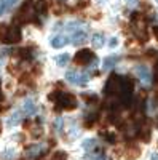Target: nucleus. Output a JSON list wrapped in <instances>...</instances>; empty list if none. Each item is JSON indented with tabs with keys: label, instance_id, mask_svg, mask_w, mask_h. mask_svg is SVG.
Instances as JSON below:
<instances>
[{
	"label": "nucleus",
	"instance_id": "42",
	"mask_svg": "<svg viewBox=\"0 0 158 160\" xmlns=\"http://www.w3.org/2000/svg\"><path fill=\"white\" fill-rule=\"evenodd\" d=\"M156 125H158V122H156Z\"/></svg>",
	"mask_w": 158,
	"mask_h": 160
},
{
	"label": "nucleus",
	"instance_id": "25",
	"mask_svg": "<svg viewBox=\"0 0 158 160\" xmlns=\"http://www.w3.org/2000/svg\"><path fill=\"white\" fill-rule=\"evenodd\" d=\"M65 10V5H62V3H53V13H56V15H61V13Z\"/></svg>",
	"mask_w": 158,
	"mask_h": 160
},
{
	"label": "nucleus",
	"instance_id": "16",
	"mask_svg": "<svg viewBox=\"0 0 158 160\" xmlns=\"http://www.w3.org/2000/svg\"><path fill=\"white\" fill-rule=\"evenodd\" d=\"M69 59H70L69 53H62V55H59V56H56V58H55V62L59 66V68H64V66L69 62Z\"/></svg>",
	"mask_w": 158,
	"mask_h": 160
},
{
	"label": "nucleus",
	"instance_id": "6",
	"mask_svg": "<svg viewBox=\"0 0 158 160\" xmlns=\"http://www.w3.org/2000/svg\"><path fill=\"white\" fill-rule=\"evenodd\" d=\"M136 75L141 78V82H142V83H146V85H149V83L152 82L150 69L147 68L146 64H137V66H136Z\"/></svg>",
	"mask_w": 158,
	"mask_h": 160
},
{
	"label": "nucleus",
	"instance_id": "22",
	"mask_svg": "<svg viewBox=\"0 0 158 160\" xmlns=\"http://www.w3.org/2000/svg\"><path fill=\"white\" fill-rule=\"evenodd\" d=\"M139 157V148H136V146H133L131 148V151H128V160H134Z\"/></svg>",
	"mask_w": 158,
	"mask_h": 160
},
{
	"label": "nucleus",
	"instance_id": "36",
	"mask_svg": "<svg viewBox=\"0 0 158 160\" xmlns=\"http://www.w3.org/2000/svg\"><path fill=\"white\" fill-rule=\"evenodd\" d=\"M150 160H158V154H152V158Z\"/></svg>",
	"mask_w": 158,
	"mask_h": 160
},
{
	"label": "nucleus",
	"instance_id": "38",
	"mask_svg": "<svg viewBox=\"0 0 158 160\" xmlns=\"http://www.w3.org/2000/svg\"><path fill=\"white\" fill-rule=\"evenodd\" d=\"M38 160H48V158L46 157H42V158H38Z\"/></svg>",
	"mask_w": 158,
	"mask_h": 160
},
{
	"label": "nucleus",
	"instance_id": "2",
	"mask_svg": "<svg viewBox=\"0 0 158 160\" xmlns=\"http://www.w3.org/2000/svg\"><path fill=\"white\" fill-rule=\"evenodd\" d=\"M133 91H134V83L129 77H122V90L120 95H118V99H120L122 106L125 108H129L131 101H133Z\"/></svg>",
	"mask_w": 158,
	"mask_h": 160
},
{
	"label": "nucleus",
	"instance_id": "3",
	"mask_svg": "<svg viewBox=\"0 0 158 160\" xmlns=\"http://www.w3.org/2000/svg\"><path fill=\"white\" fill-rule=\"evenodd\" d=\"M55 104H56V111H72V109L77 108V98L72 93L59 91Z\"/></svg>",
	"mask_w": 158,
	"mask_h": 160
},
{
	"label": "nucleus",
	"instance_id": "18",
	"mask_svg": "<svg viewBox=\"0 0 158 160\" xmlns=\"http://www.w3.org/2000/svg\"><path fill=\"white\" fill-rule=\"evenodd\" d=\"M96 120H98V114H89V115L85 117V123H83V125H85L86 128H91V127L96 123Z\"/></svg>",
	"mask_w": 158,
	"mask_h": 160
},
{
	"label": "nucleus",
	"instance_id": "21",
	"mask_svg": "<svg viewBox=\"0 0 158 160\" xmlns=\"http://www.w3.org/2000/svg\"><path fill=\"white\" fill-rule=\"evenodd\" d=\"M77 72L75 71H67L65 72V80H67L69 83H77Z\"/></svg>",
	"mask_w": 158,
	"mask_h": 160
},
{
	"label": "nucleus",
	"instance_id": "32",
	"mask_svg": "<svg viewBox=\"0 0 158 160\" xmlns=\"http://www.w3.org/2000/svg\"><path fill=\"white\" fill-rule=\"evenodd\" d=\"M94 160H107V155H105V152H99Z\"/></svg>",
	"mask_w": 158,
	"mask_h": 160
},
{
	"label": "nucleus",
	"instance_id": "31",
	"mask_svg": "<svg viewBox=\"0 0 158 160\" xmlns=\"http://www.w3.org/2000/svg\"><path fill=\"white\" fill-rule=\"evenodd\" d=\"M16 2H18V0H5V3H7V8H8V10H10V8H13V7L16 5Z\"/></svg>",
	"mask_w": 158,
	"mask_h": 160
},
{
	"label": "nucleus",
	"instance_id": "9",
	"mask_svg": "<svg viewBox=\"0 0 158 160\" xmlns=\"http://www.w3.org/2000/svg\"><path fill=\"white\" fill-rule=\"evenodd\" d=\"M37 112V104L34 102V99L27 98V99H24L22 102V114L24 115H34Z\"/></svg>",
	"mask_w": 158,
	"mask_h": 160
},
{
	"label": "nucleus",
	"instance_id": "24",
	"mask_svg": "<svg viewBox=\"0 0 158 160\" xmlns=\"http://www.w3.org/2000/svg\"><path fill=\"white\" fill-rule=\"evenodd\" d=\"M51 160H67V154H65L64 151H58V152L53 154Z\"/></svg>",
	"mask_w": 158,
	"mask_h": 160
},
{
	"label": "nucleus",
	"instance_id": "34",
	"mask_svg": "<svg viewBox=\"0 0 158 160\" xmlns=\"http://www.w3.org/2000/svg\"><path fill=\"white\" fill-rule=\"evenodd\" d=\"M152 31H153V35H155V38L158 40V26H153V29H152Z\"/></svg>",
	"mask_w": 158,
	"mask_h": 160
},
{
	"label": "nucleus",
	"instance_id": "28",
	"mask_svg": "<svg viewBox=\"0 0 158 160\" xmlns=\"http://www.w3.org/2000/svg\"><path fill=\"white\" fill-rule=\"evenodd\" d=\"M42 133H43L42 127H35V128L32 130V136H34V138H38V136H42Z\"/></svg>",
	"mask_w": 158,
	"mask_h": 160
},
{
	"label": "nucleus",
	"instance_id": "26",
	"mask_svg": "<svg viewBox=\"0 0 158 160\" xmlns=\"http://www.w3.org/2000/svg\"><path fill=\"white\" fill-rule=\"evenodd\" d=\"M102 136L107 139V142H110V144H115V141H117L115 133H102Z\"/></svg>",
	"mask_w": 158,
	"mask_h": 160
},
{
	"label": "nucleus",
	"instance_id": "10",
	"mask_svg": "<svg viewBox=\"0 0 158 160\" xmlns=\"http://www.w3.org/2000/svg\"><path fill=\"white\" fill-rule=\"evenodd\" d=\"M42 152H43V144H32L27 148V151H26V155L27 157H37Z\"/></svg>",
	"mask_w": 158,
	"mask_h": 160
},
{
	"label": "nucleus",
	"instance_id": "17",
	"mask_svg": "<svg viewBox=\"0 0 158 160\" xmlns=\"http://www.w3.org/2000/svg\"><path fill=\"white\" fill-rule=\"evenodd\" d=\"M96 146H98V141L96 139H85L82 142V148L86 151V152H91L93 149H96Z\"/></svg>",
	"mask_w": 158,
	"mask_h": 160
},
{
	"label": "nucleus",
	"instance_id": "37",
	"mask_svg": "<svg viewBox=\"0 0 158 160\" xmlns=\"http://www.w3.org/2000/svg\"><path fill=\"white\" fill-rule=\"evenodd\" d=\"M0 101H3V95H2V91H0Z\"/></svg>",
	"mask_w": 158,
	"mask_h": 160
},
{
	"label": "nucleus",
	"instance_id": "13",
	"mask_svg": "<svg viewBox=\"0 0 158 160\" xmlns=\"http://www.w3.org/2000/svg\"><path fill=\"white\" fill-rule=\"evenodd\" d=\"M21 120H22V117H21V112L19 111H15L10 117H8V127H16V125H19L21 123Z\"/></svg>",
	"mask_w": 158,
	"mask_h": 160
},
{
	"label": "nucleus",
	"instance_id": "29",
	"mask_svg": "<svg viewBox=\"0 0 158 160\" xmlns=\"http://www.w3.org/2000/svg\"><path fill=\"white\" fill-rule=\"evenodd\" d=\"M8 8H7V3H5V0H0V16L3 15V13L7 11Z\"/></svg>",
	"mask_w": 158,
	"mask_h": 160
},
{
	"label": "nucleus",
	"instance_id": "20",
	"mask_svg": "<svg viewBox=\"0 0 158 160\" xmlns=\"http://www.w3.org/2000/svg\"><path fill=\"white\" fill-rule=\"evenodd\" d=\"M62 127H64V118H62V117L55 118V122H53V128H55L58 133H61V131H62Z\"/></svg>",
	"mask_w": 158,
	"mask_h": 160
},
{
	"label": "nucleus",
	"instance_id": "8",
	"mask_svg": "<svg viewBox=\"0 0 158 160\" xmlns=\"http://www.w3.org/2000/svg\"><path fill=\"white\" fill-rule=\"evenodd\" d=\"M69 40H70L69 37H64V35H53L50 38V45L53 48H62L69 43Z\"/></svg>",
	"mask_w": 158,
	"mask_h": 160
},
{
	"label": "nucleus",
	"instance_id": "14",
	"mask_svg": "<svg viewBox=\"0 0 158 160\" xmlns=\"http://www.w3.org/2000/svg\"><path fill=\"white\" fill-rule=\"evenodd\" d=\"M118 59H120L118 56H109V58H105V59H104V62H102V69H104V71L112 69L113 66L118 62Z\"/></svg>",
	"mask_w": 158,
	"mask_h": 160
},
{
	"label": "nucleus",
	"instance_id": "41",
	"mask_svg": "<svg viewBox=\"0 0 158 160\" xmlns=\"http://www.w3.org/2000/svg\"><path fill=\"white\" fill-rule=\"evenodd\" d=\"M19 160H26V158H19Z\"/></svg>",
	"mask_w": 158,
	"mask_h": 160
},
{
	"label": "nucleus",
	"instance_id": "12",
	"mask_svg": "<svg viewBox=\"0 0 158 160\" xmlns=\"http://www.w3.org/2000/svg\"><path fill=\"white\" fill-rule=\"evenodd\" d=\"M104 43H105L104 34H101V32H96V34H93V35H91V45H93L94 48H101V47H104Z\"/></svg>",
	"mask_w": 158,
	"mask_h": 160
},
{
	"label": "nucleus",
	"instance_id": "1",
	"mask_svg": "<svg viewBox=\"0 0 158 160\" xmlns=\"http://www.w3.org/2000/svg\"><path fill=\"white\" fill-rule=\"evenodd\" d=\"M0 42L7 43V45H13V43L21 42V29L18 26L2 24L0 26Z\"/></svg>",
	"mask_w": 158,
	"mask_h": 160
},
{
	"label": "nucleus",
	"instance_id": "7",
	"mask_svg": "<svg viewBox=\"0 0 158 160\" xmlns=\"http://www.w3.org/2000/svg\"><path fill=\"white\" fill-rule=\"evenodd\" d=\"M85 42H88V34H86V31H85V29H77V31L74 32L72 38H70V43L75 45V47H78V45H83Z\"/></svg>",
	"mask_w": 158,
	"mask_h": 160
},
{
	"label": "nucleus",
	"instance_id": "11",
	"mask_svg": "<svg viewBox=\"0 0 158 160\" xmlns=\"http://www.w3.org/2000/svg\"><path fill=\"white\" fill-rule=\"evenodd\" d=\"M34 8H35V13H37V15L45 16L46 11H48V3H46V0H35Z\"/></svg>",
	"mask_w": 158,
	"mask_h": 160
},
{
	"label": "nucleus",
	"instance_id": "40",
	"mask_svg": "<svg viewBox=\"0 0 158 160\" xmlns=\"http://www.w3.org/2000/svg\"><path fill=\"white\" fill-rule=\"evenodd\" d=\"M131 3H136V0H131Z\"/></svg>",
	"mask_w": 158,
	"mask_h": 160
},
{
	"label": "nucleus",
	"instance_id": "4",
	"mask_svg": "<svg viewBox=\"0 0 158 160\" xmlns=\"http://www.w3.org/2000/svg\"><path fill=\"white\" fill-rule=\"evenodd\" d=\"M120 90H122V75L112 74L107 78V82H105L104 93L107 96H118V95H120Z\"/></svg>",
	"mask_w": 158,
	"mask_h": 160
},
{
	"label": "nucleus",
	"instance_id": "23",
	"mask_svg": "<svg viewBox=\"0 0 158 160\" xmlns=\"http://www.w3.org/2000/svg\"><path fill=\"white\" fill-rule=\"evenodd\" d=\"M15 151H11V149H8V151H3L2 152V160H15Z\"/></svg>",
	"mask_w": 158,
	"mask_h": 160
},
{
	"label": "nucleus",
	"instance_id": "39",
	"mask_svg": "<svg viewBox=\"0 0 158 160\" xmlns=\"http://www.w3.org/2000/svg\"><path fill=\"white\" fill-rule=\"evenodd\" d=\"M0 133H2V123H0Z\"/></svg>",
	"mask_w": 158,
	"mask_h": 160
},
{
	"label": "nucleus",
	"instance_id": "30",
	"mask_svg": "<svg viewBox=\"0 0 158 160\" xmlns=\"http://www.w3.org/2000/svg\"><path fill=\"white\" fill-rule=\"evenodd\" d=\"M117 45H118V37H112L110 42H109V47H110V48H115Z\"/></svg>",
	"mask_w": 158,
	"mask_h": 160
},
{
	"label": "nucleus",
	"instance_id": "19",
	"mask_svg": "<svg viewBox=\"0 0 158 160\" xmlns=\"http://www.w3.org/2000/svg\"><path fill=\"white\" fill-rule=\"evenodd\" d=\"M150 135H152V133H150L149 128H141V130H139V138H141L144 142H149V141H150Z\"/></svg>",
	"mask_w": 158,
	"mask_h": 160
},
{
	"label": "nucleus",
	"instance_id": "15",
	"mask_svg": "<svg viewBox=\"0 0 158 160\" xmlns=\"http://www.w3.org/2000/svg\"><path fill=\"white\" fill-rule=\"evenodd\" d=\"M89 78H91V75L88 74V72H80L77 75V83L75 85H78V87H85L88 82H89Z\"/></svg>",
	"mask_w": 158,
	"mask_h": 160
},
{
	"label": "nucleus",
	"instance_id": "35",
	"mask_svg": "<svg viewBox=\"0 0 158 160\" xmlns=\"http://www.w3.org/2000/svg\"><path fill=\"white\" fill-rule=\"evenodd\" d=\"M155 80L158 82V62L155 64Z\"/></svg>",
	"mask_w": 158,
	"mask_h": 160
},
{
	"label": "nucleus",
	"instance_id": "5",
	"mask_svg": "<svg viewBox=\"0 0 158 160\" xmlns=\"http://www.w3.org/2000/svg\"><path fill=\"white\" fill-rule=\"evenodd\" d=\"M94 58H96V56H94L93 51L83 48V50H78V51L75 53L74 61H75L77 66H88V64H91V61H93Z\"/></svg>",
	"mask_w": 158,
	"mask_h": 160
},
{
	"label": "nucleus",
	"instance_id": "33",
	"mask_svg": "<svg viewBox=\"0 0 158 160\" xmlns=\"http://www.w3.org/2000/svg\"><path fill=\"white\" fill-rule=\"evenodd\" d=\"M147 55H149V56H158V51H156V50H149Z\"/></svg>",
	"mask_w": 158,
	"mask_h": 160
},
{
	"label": "nucleus",
	"instance_id": "27",
	"mask_svg": "<svg viewBox=\"0 0 158 160\" xmlns=\"http://www.w3.org/2000/svg\"><path fill=\"white\" fill-rule=\"evenodd\" d=\"M89 5V0H78L77 2V8L78 10H83V8H86Z\"/></svg>",
	"mask_w": 158,
	"mask_h": 160
}]
</instances>
